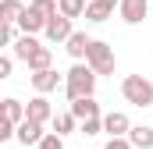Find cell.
Segmentation results:
<instances>
[{"label":"cell","instance_id":"cell-10","mask_svg":"<svg viewBox=\"0 0 153 149\" xmlns=\"http://www.w3.org/2000/svg\"><path fill=\"white\" fill-rule=\"evenodd\" d=\"M103 131L114 139V135H128L132 131V121H128V114H121V110H111V114H103Z\"/></svg>","mask_w":153,"mask_h":149},{"label":"cell","instance_id":"cell-22","mask_svg":"<svg viewBox=\"0 0 153 149\" xmlns=\"http://www.w3.org/2000/svg\"><path fill=\"white\" fill-rule=\"evenodd\" d=\"M78 131H82L85 139H89V135H100V131H103V117H89V121H82Z\"/></svg>","mask_w":153,"mask_h":149},{"label":"cell","instance_id":"cell-23","mask_svg":"<svg viewBox=\"0 0 153 149\" xmlns=\"http://www.w3.org/2000/svg\"><path fill=\"white\" fill-rule=\"evenodd\" d=\"M36 149H64V135H57V131H46L43 135V142Z\"/></svg>","mask_w":153,"mask_h":149},{"label":"cell","instance_id":"cell-8","mask_svg":"<svg viewBox=\"0 0 153 149\" xmlns=\"http://www.w3.org/2000/svg\"><path fill=\"white\" fill-rule=\"evenodd\" d=\"M43 135H46V131H43V124L32 121V117H25V121L18 124V135H14V139H18L22 146H39V142H43Z\"/></svg>","mask_w":153,"mask_h":149},{"label":"cell","instance_id":"cell-11","mask_svg":"<svg viewBox=\"0 0 153 149\" xmlns=\"http://www.w3.org/2000/svg\"><path fill=\"white\" fill-rule=\"evenodd\" d=\"M89 46H93V36H85V32H71L68 43H64V50H68V57H71V60H85Z\"/></svg>","mask_w":153,"mask_h":149},{"label":"cell","instance_id":"cell-26","mask_svg":"<svg viewBox=\"0 0 153 149\" xmlns=\"http://www.w3.org/2000/svg\"><path fill=\"white\" fill-rule=\"evenodd\" d=\"M14 60H18L14 53H11V57H7V53L0 57V78H11V68H14Z\"/></svg>","mask_w":153,"mask_h":149},{"label":"cell","instance_id":"cell-5","mask_svg":"<svg viewBox=\"0 0 153 149\" xmlns=\"http://www.w3.org/2000/svg\"><path fill=\"white\" fill-rule=\"evenodd\" d=\"M71 21H75V18H68V14H61V11H57V14L46 21V32H43V36L50 39V43H68V36L75 32V29H71Z\"/></svg>","mask_w":153,"mask_h":149},{"label":"cell","instance_id":"cell-12","mask_svg":"<svg viewBox=\"0 0 153 149\" xmlns=\"http://www.w3.org/2000/svg\"><path fill=\"white\" fill-rule=\"evenodd\" d=\"M25 107H29V117H32V121H39V124L53 121V107H50V100H46L43 92H39V96H32Z\"/></svg>","mask_w":153,"mask_h":149},{"label":"cell","instance_id":"cell-24","mask_svg":"<svg viewBox=\"0 0 153 149\" xmlns=\"http://www.w3.org/2000/svg\"><path fill=\"white\" fill-rule=\"evenodd\" d=\"M32 7H36L43 18H53L57 14V0H32Z\"/></svg>","mask_w":153,"mask_h":149},{"label":"cell","instance_id":"cell-9","mask_svg":"<svg viewBox=\"0 0 153 149\" xmlns=\"http://www.w3.org/2000/svg\"><path fill=\"white\" fill-rule=\"evenodd\" d=\"M46 21H50V18H43L36 7L29 4V7L22 11V18H18V29H22V32H32V36H36V32H46Z\"/></svg>","mask_w":153,"mask_h":149},{"label":"cell","instance_id":"cell-4","mask_svg":"<svg viewBox=\"0 0 153 149\" xmlns=\"http://www.w3.org/2000/svg\"><path fill=\"white\" fill-rule=\"evenodd\" d=\"M29 82H32L36 92L46 96V92H57V89L64 85V74H57L53 68H43V71H32V74H29Z\"/></svg>","mask_w":153,"mask_h":149},{"label":"cell","instance_id":"cell-25","mask_svg":"<svg viewBox=\"0 0 153 149\" xmlns=\"http://www.w3.org/2000/svg\"><path fill=\"white\" fill-rule=\"evenodd\" d=\"M103 149H135L132 142H128V135H114V139H107V146Z\"/></svg>","mask_w":153,"mask_h":149},{"label":"cell","instance_id":"cell-2","mask_svg":"<svg viewBox=\"0 0 153 149\" xmlns=\"http://www.w3.org/2000/svg\"><path fill=\"white\" fill-rule=\"evenodd\" d=\"M121 96L132 103V107H153V82L146 74H125L121 78Z\"/></svg>","mask_w":153,"mask_h":149},{"label":"cell","instance_id":"cell-18","mask_svg":"<svg viewBox=\"0 0 153 149\" xmlns=\"http://www.w3.org/2000/svg\"><path fill=\"white\" fill-rule=\"evenodd\" d=\"M25 64H29V71H43V68H50V64H53V50H50V46H39Z\"/></svg>","mask_w":153,"mask_h":149},{"label":"cell","instance_id":"cell-20","mask_svg":"<svg viewBox=\"0 0 153 149\" xmlns=\"http://www.w3.org/2000/svg\"><path fill=\"white\" fill-rule=\"evenodd\" d=\"M85 7H89V0H57V11L68 18H85Z\"/></svg>","mask_w":153,"mask_h":149},{"label":"cell","instance_id":"cell-17","mask_svg":"<svg viewBox=\"0 0 153 149\" xmlns=\"http://www.w3.org/2000/svg\"><path fill=\"white\" fill-rule=\"evenodd\" d=\"M50 124H53V131H57V135H71V131L78 128V117H75L71 110H64V114H53V121H50Z\"/></svg>","mask_w":153,"mask_h":149},{"label":"cell","instance_id":"cell-15","mask_svg":"<svg viewBox=\"0 0 153 149\" xmlns=\"http://www.w3.org/2000/svg\"><path fill=\"white\" fill-rule=\"evenodd\" d=\"M128 142H132L135 149H153V128H150V124H132Z\"/></svg>","mask_w":153,"mask_h":149},{"label":"cell","instance_id":"cell-13","mask_svg":"<svg viewBox=\"0 0 153 149\" xmlns=\"http://www.w3.org/2000/svg\"><path fill=\"white\" fill-rule=\"evenodd\" d=\"M71 114L78 117V124H82V121H89V117H103V114H100V103H96L93 96H82V100H71Z\"/></svg>","mask_w":153,"mask_h":149},{"label":"cell","instance_id":"cell-7","mask_svg":"<svg viewBox=\"0 0 153 149\" xmlns=\"http://www.w3.org/2000/svg\"><path fill=\"white\" fill-rule=\"evenodd\" d=\"M114 7H121V0H89L85 21H89V25H103V21L114 14Z\"/></svg>","mask_w":153,"mask_h":149},{"label":"cell","instance_id":"cell-6","mask_svg":"<svg viewBox=\"0 0 153 149\" xmlns=\"http://www.w3.org/2000/svg\"><path fill=\"white\" fill-rule=\"evenodd\" d=\"M121 21L125 25H143L146 14H150V0H121Z\"/></svg>","mask_w":153,"mask_h":149},{"label":"cell","instance_id":"cell-21","mask_svg":"<svg viewBox=\"0 0 153 149\" xmlns=\"http://www.w3.org/2000/svg\"><path fill=\"white\" fill-rule=\"evenodd\" d=\"M22 36V29L18 25H11V21H0V46H14V39Z\"/></svg>","mask_w":153,"mask_h":149},{"label":"cell","instance_id":"cell-14","mask_svg":"<svg viewBox=\"0 0 153 149\" xmlns=\"http://www.w3.org/2000/svg\"><path fill=\"white\" fill-rule=\"evenodd\" d=\"M39 46H43V43H39V39L32 36V32H22V36L14 39V57H18V60H22V64H25V60H29V57H32V53H36Z\"/></svg>","mask_w":153,"mask_h":149},{"label":"cell","instance_id":"cell-19","mask_svg":"<svg viewBox=\"0 0 153 149\" xmlns=\"http://www.w3.org/2000/svg\"><path fill=\"white\" fill-rule=\"evenodd\" d=\"M22 11H25V4H22V0H4V4H0V21H11V25H18Z\"/></svg>","mask_w":153,"mask_h":149},{"label":"cell","instance_id":"cell-1","mask_svg":"<svg viewBox=\"0 0 153 149\" xmlns=\"http://www.w3.org/2000/svg\"><path fill=\"white\" fill-rule=\"evenodd\" d=\"M96 78H100V74L93 71L89 64L75 60V64L68 68V74H64V96H68V100H82V96H93V92H96Z\"/></svg>","mask_w":153,"mask_h":149},{"label":"cell","instance_id":"cell-3","mask_svg":"<svg viewBox=\"0 0 153 149\" xmlns=\"http://www.w3.org/2000/svg\"><path fill=\"white\" fill-rule=\"evenodd\" d=\"M85 64L93 68L96 74H114V50H111V43H103V39H93V46H89V53H85Z\"/></svg>","mask_w":153,"mask_h":149},{"label":"cell","instance_id":"cell-16","mask_svg":"<svg viewBox=\"0 0 153 149\" xmlns=\"http://www.w3.org/2000/svg\"><path fill=\"white\" fill-rule=\"evenodd\" d=\"M4 117H7L11 124H22V121L29 117V107H25L22 100H14V96H7V100H4Z\"/></svg>","mask_w":153,"mask_h":149}]
</instances>
